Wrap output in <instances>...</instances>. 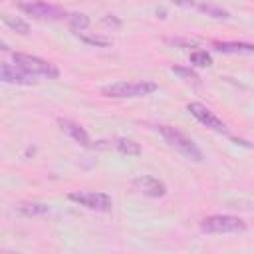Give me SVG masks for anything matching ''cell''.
Instances as JSON below:
<instances>
[{
	"label": "cell",
	"mask_w": 254,
	"mask_h": 254,
	"mask_svg": "<svg viewBox=\"0 0 254 254\" xmlns=\"http://www.w3.org/2000/svg\"><path fill=\"white\" fill-rule=\"evenodd\" d=\"M187 109H189V113H190L198 123H202L204 127H208V129H212V131H216V133H222V135L228 133L226 123H224L220 117H216L206 105H202V103H198V101H190V103L187 105Z\"/></svg>",
	"instance_id": "7"
},
{
	"label": "cell",
	"mask_w": 254,
	"mask_h": 254,
	"mask_svg": "<svg viewBox=\"0 0 254 254\" xmlns=\"http://www.w3.org/2000/svg\"><path fill=\"white\" fill-rule=\"evenodd\" d=\"M18 212L24 216H42V214L50 212V206L44 202H20Z\"/></svg>",
	"instance_id": "13"
},
{
	"label": "cell",
	"mask_w": 254,
	"mask_h": 254,
	"mask_svg": "<svg viewBox=\"0 0 254 254\" xmlns=\"http://www.w3.org/2000/svg\"><path fill=\"white\" fill-rule=\"evenodd\" d=\"M200 230L204 234H238L246 230V222L232 214H210L200 220Z\"/></svg>",
	"instance_id": "3"
},
{
	"label": "cell",
	"mask_w": 254,
	"mask_h": 254,
	"mask_svg": "<svg viewBox=\"0 0 254 254\" xmlns=\"http://www.w3.org/2000/svg\"><path fill=\"white\" fill-rule=\"evenodd\" d=\"M12 60H14V64H16L18 67H22V69H24L28 75H32V77H36V75L48 77V79H58V77H60V69H58L52 62L42 60V58H38V56H30V54H20V52H16V54H12Z\"/></svg>",
	"instance_id": "4"
},
{
	"label": "cell",
	"mask_w": 254,
	"mask_h": 254,
	"mask_svg": "<svg viewBox=\"0 0 254 254\" xmlns=\"http://www.w3.org/2000/svg\"><path fill=\"white\" fill-rule=\"evenodd\" d=\"M58 125H60V129H62L69 139H73L77 145H81V147H93V143H91V139H89V133H87L79 123H75V121H71V119L60 117V119H58Z\"/></svg>",
	"instance_id": "10"
},
{
	"label": "cell",
	"mask_w": 254,
	"mask_h": 254,
	"mask_svg": "<svg viewBox=\"0 0 254 254\" xmlns=\"http://www.w3.org/2000/svg\"><path fill=\"white\" fill-rule=\"evenodd\" d=\"M0 81L10 83V85H34V77L28 75L22 67H18L16 64H6L0 62Z\"/></svg>",
	"instance_id": "9"
},
{
	"label": "cell",
	"mask_w": 254,
	"mask_h": 254,
	"mask_svg": "<svg viewBox=\"0 0 254 254\" xmlns=\"http://www.w3.org/2000/svg\"><path fill=\"white\" fill-rule=\"evenodd\" d=\"M157 83L151 79H141V81H115L109 85L101 87V95L105 97H115V99H127V97H145L157 91Z\"/></svg>",
	"instance_id": "2"
},
{
	"label": "cell",
	"mask_w": 254,
	"mask_h": 254,
	"mask_svg": "<svg viewBox=\"0 0 254 254\" xmlns=\"http://www.w3.org/2000/svg\"><path fill=\"white\" fill-rule=\"evenodd\" d=\"M18 8L36 18V20H62L67 16V12L56 4H48V2H42V0H28V2H20Z\"/></svg>",
	"instance_id": "6"
},
{
	"label": "cell",
	"mask_w": 254,
	"mask_h": 254,
	"mask_svg": "<svg viewBox=\"0 0 254 254\" xmlns=\"http://www.w3.org/2000/svg\"><path fill=\"white\" fill-rule=\"evenodd\" d=\"M198 10L204 12L206 16H210V18H216V20H228L230 18V14L224 8H218L214 4H198Z\"/></svg>",
	"instance_id": "16"
},
{
	"label": "cell",
	"mask_w": 254,
	"mask_h": 254,
	"mask_svg": "<svg viewBox=\"0 0 254 254\" xmlns=\"http://www.w3.org/2000/svg\"><path fill=\"white\" fill-rule=\"evenodd\" d=\"M212 48L220 54H252L254 46L248 42H212Z\"/></svg>",
	"instance_id": "11"
},
{
	"label": "cell",
	"mask_w": 254,
	"mask_h": 254,
	"mask_svg": "<svg viewBox=\"0 0 254 254\" xmlns=\"http://www.w3.org/2000/svg\"><path fill=\"white\" fill-rule=\"evenodd\" d=\"M67 198L71 202H77L89 210L95 212H111L113 210V198L107 192H99V190H73L67 194Z\"/></svg>",
	"instance_id": "5"
},
{
	"label": "cell",
	"mask_w": 254,
	"mask_h": 254,
	"mask_svg": "<svg viewBox=\"0 0 254 254\" xmlns=\"http://www.w3.org/2000/svg\"><path fill=\"white\" fill-rule=\"evenodd\" d=\"M173 71H175V73H181V75H185V77H192V79H196V73H194L192 69H189V67H179V65H175Z\"/></svg>",
	"instance_id": "20"
},
{
	"label": "cell",
	"mask_w": 254,
	"mask_h": 254,
	"mask_svg": "<svg viewBox=\"0 0 254 254\" xmlns=\"http://www.w3.org/2000/svg\"><path fill=\"white\" fill-rule=\"evenodd\" d=\"M6 50H8V44L4 40H0V52H6Z\"/></svg>",
	"instance_id": "23"
},
{
	"label": "cell",
	"mask_w": 254,
	"mask_h": 254,
	"mask_svg": "<svg viewBox=\"0 0 254 254\" xmlns=\"http://www.w3.org/2000/svg\"><path fill=\"white\" fill-rule=\"evenodd\" d=\"M190 64L198 65V67H208V65H212V58L206 50H194V52H190Z\"/></svg>",
	"instance_id": "17"
},
{
	"label": "cell",
	"mask_w": 254,
	"mask_h": 254,
	"mask_svg": "<svg viewBox=\"0 0 254 254\" xmlns=\"http://www.w3.org/2000/svg\"><path fill=\"white\" fill-rule=\"evenodd\" d=\"M173 46H183V48H192V46H196V42L194 40H181V38H173V40H169Z\"/></svg>",
	"instance_id": "19"
},
{
	"label": "cell",
	"mask_w": 254,
	"mask_h": 254,
	"mask_svg": "<svg viewBox=\"0 0 254 254\" xmlns=\"http://www.w3.org/2000/svg\"><path fill=\"white\" fill-rule=\"evenodd\" d=\"M111 147L113 149H117L119 153H123V155H141V145L137 143V141H133V139H127V137H117V139H113L111 141Z\"/></svg>",
	"instance_id": "12"
},
{
	"label": "cell",
	"mask_w": 254,
	"mask_h": 254,
	"mask_svg": "<svg viewBox=\"0 0 254 254\" xmlns=\"http://www.w3.org/2000/svg\"><path fill=\"white\" fill-rule=\"evenodd\" d=\"M103 22H105V24H119V20H117V18H113L111 14H107V18H103Z\"/></svg>",
	"instance_id": "22"
},
{
	"label": "cell",
	"mask_w": 254,
	"mask_h": 254,
	"mask_svg": "<svg viewBox=\"0 0 254 254\" xmlns=\"http://www.w3.org/2000/svg\"><path fill=\"white\" fill-rule=\"evenodd\" d=\"M2 22H4L10 30H14V32H18V34H28V32H30V24H28L26 20L18 18V16L6 14V16H2Z\"/></svg>",
	"instance_id": "15"
},
{
	"label": "cell",
	"mask_w": 254,
	"mask_h": 254,
	"mask_svg": "<svg viewBox=\"0 0 254 254\" xmlns=\"http://www.w3.org/2000/svg\"><path fill=\"white\" fill-rule=\"evenodd\" d=\"M75 34H77V38H79L81 42H85V44H89V46H97V48H109V46H111V40H107V38L83 36V34H79V32H75Z\"/></svg>",
	"instance_id": "18"
},
{
	"label": "cell",
	"mask_w": 254,
	"mask_h": 254,
	"mask_svg": "<svg viewBox=\"0 0 254 254\" xmlns=\"http://www.w3.org/2000/svg\"><path fill=\"white\" fill-rule=\"evenodd\" d=\"M131 187L133 190H137L139 194H145V196H151V198H161L167 194V187L163 181H159L157 177H151V175H141V177H135L131 181Z\"/></svg>",
	"instance_id": "8"
},
{
	"label": "cell",
	"mask_w": 254,
	"mask_h": 254,
	"mask_svg": "<svg viewBox=\"0 0 254 254\" xmlns=\"http://www.w3.org/2000/svg\"><path fill=\"white\" fill-rule=\"evenodd\" d=\"M173 4H177V6H183V8H190V6H194V0H171Z\"/></svg>",
	"instance_id": "21"
},
{
	"label": "cell",
	"mask_w": 254,
	"mask_h": 254,
	"mask_svg": "<svg viewBox=\"0 0 254 254\" xmlns=\"http://www.w3.org/2000/svg\"><path fill=\"white\" fill-rule=\"evenodd\" d=\"M65 18H67V24L73 32H81L89 26V16L83 12H73V14H67Z\"/></svg>",
	"instance_id": "14"
},
{
	"label": "cell",
	"mask_w": 254,
	"mask_h": 254,
	"mask_svg": "<svg viewBox=\"0 0 254 254\" xmlns=\"http://www.w3.org/2000/svg\"><path fill=\"white\" fill-rule=\"evenodd\" d=\"M157 129H159L161 137H163L175 151H179L183 157H187V159H190V161H194V163H200V161L204 159V155H202V151L198 149V145H196L190 137H187L183 131H179L177 127L159 125Z\"/></svg>",
	"instance_id": "1"
}]
</instances>
